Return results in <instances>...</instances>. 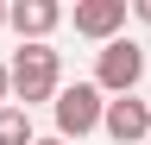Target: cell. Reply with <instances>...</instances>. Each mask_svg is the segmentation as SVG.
<instances>
[{"mask_svg":"<svg viewBox=\"0 0 151 145\" xmlns=\"http://www.w3.org/2000/svg\"><path fill=\"white\" fill-rule=\"evenodd\" d=\"M6 69H13V101L25 107V114L38 101H57V88H63V57H57L50 44H19V57Z\"/></svg>","mask_w":151,"mask_h":145,"instance_id":"obj_1","label":"cell"},{"mask_svg":"<svg viewBox=\"0 0 151 145\" xmlns=\"http://www.w3.org/2000/svg\"><path fill=\"white\" fill-rule=\"evenodd\" d=\"M139 82H145V44H139V38L101 44V57H94V88L113 101V95H132Z\"/></svg>","mask_w":151,"mask_h":145,"instance_id":"obj_2","label":"cell"},{"mask_svg":"<svg viewBox=\"0 0 151 145\" xmlns=\"http://www.w3.org/2000/svg\"><path fill=\"white\" fill-rule=\"evenodd\" d=\"M57 139H82V133H94V126H101V114H107V95L94 82H69V88H57Z\"/></svg>","mask_w":151,"mask_h":145,"instance_id":"obj_3","label":"cell"},{"mask_svg":"<svg viewBox=\"0 0 151 145\" xmlns=\"http://www.w3.org/2000/svg\"><path fill=\"white\" fill-rule=\"evenodd\" d=\"M6 25L19 32V44H50V32L63 25V6H57V0H13Z\"/></svg>","mask_w":151,"mask_h":145,"instance_id":"obj_4","label":"cell"},{"mask_svg":"<svg viewBox=\"0 0 151 145\" xmlns=\"http://www.w3.org/2000/svg\"><path fill=\"white\" fill-rule=\"evenodd\" d=\"M126 0H76V32H82V38H94V44H113L120 38V25H126Z\"/></svg>","mask_w":151,"mask_h":145,"instance_id":"obj_5","label":"cell"},{"mask_svg":"<svg viewBox=\"0 0 151 145\" xmlns=\"http://www.w3.org/2000/svg\"><path fill=\"white\" fill-rule=\"evenodd\" d=\"M101 133H107V139H120V145H139V139L151 133V107H145L139 95H113V101H107V114H101Z\"/></svg>","mask_w":151,"mask_h":145,"instance_id":"obj_6","label":"cell"},{"mask_svg":"<svg viewBox=\"0 0 151 145\" xmlns=\"http://www.w3.org/2000/svg\"><path fill=\"white\" fill-rule=\"evenodd\" d=\"M0 145H32V114L25 107H0Z\"/></svg>","mask_w":151,"mask_h":145,"instance_id":"obj_7","label":"cell"},{"mask_svg":"<svg viewBox=\"0 0 151 145\" xmlns=\"http://www.w3.org/2000/svg\"><path fill=\"white\" fill-rule=\"evenodd\" d=\"M6 95H13V69L0 63V107H6Z\"/></svg>","mask_w":151,"mask_h":145,"instance_id":"obj_8","label":"cell"},{"mask_svg":"<svg viewBox=\"0 0 151 145\" xmlns=\"http://www.w3.org/2000/svg\"><path fill=\"white\" fill-rule=\"evenodd\" d=\"M132 13H139V19H145V25H151V0H132Z\"/></svg>","mask_w":151,"mask_h":145,"instance_id":"obj_9","label":"cell"},{"mask_svg":"<svg viewBox=\"0 0 151 145\" xmlns=\"http://www.w3.org/2000/svg\"><path fill=\"white\" fill-rule=\"evenodd\" d=\"M32 145H69V139H32Z\"/></svg>","mask_w":151,"mask_h":145,"instance_id":"obj_10","label":"cell"},{"mask_svg":"<svg viewBox=\"0 0 151 145\" xmlns=\"http://www.w3.org/2000/svg\"><path fill=\"white\" fill-rule=\"evenodd\" d=\"M0 25H6V6H0Z\"/></svg>","mask_w":151,"mask_h":145,"instance_id":"obj_11","label":"cell"},{"mask_svg":"<svg viewBox=\"0 0 151 145\" xmlns=\"http://www.w3.org/2000/svg\"><path fill=\"white\" fill-rule=\"evenodd\" d=\"M145 107H151V95H145Z\"/></svg>","mask_w":151,"mask_h":145,"instance_id":"obj_12","label":"cell"}]
</instances>
